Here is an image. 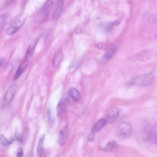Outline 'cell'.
Masks as SVG:
<instances>
[{
    "instance_id": "cell-27",
    "label": "cell",
    "mask_w": 157,
    "mask_h": 157,
    "mask_svg": "<svg viewBox=\"0 0 157 157\" xmlns=\"http://www.w3.org/2000/svg\"><path fill=\"white\" fill-rule=\"evenodd\" d=\"M14 0H6V3L7 5H10L12 4Z\"/></svg>"
},
{
    "instance_id": "cell-13",
    "label": "cell",
    "mask_w": 157,
    "mask_h": 157,
    "mask_svg": "<svg viewBox=\"0 0 157 157\" xmlns=\"http://www.w3.org/2000/svg\"><path fill=\"white\" fill-rule=\"evenodd\" d=\"M45 137V134H44L40 137L38 144L37 149V154L38 157L42 156L43 152V142Z\"/></svg>"
},
{
    "instance_id": "cell-1",
    "label": "cell",
    "mask_w": 157,
    "mask_h": 157,
    "mask_svg": "<svg viewBox=\"0 0 157 157\" xmlns=\"http://www.w3.org/2000/svg\"><path fill=\"white\" fill-rule=\"evenodd\" d=\"M132 131L131 123L129 121H123L119 124L117 128V134L120 140H125L130 137Z\"/></svg>"
},
{
    "instance_id": "cell-4",
    "label": "cell",
    "mask_w": 157,
    "mask_h": 157,
    "mask_svg": "<svg viewBox=\"0 0 157 157\" xmlns=\"http://www.w3.org/2000/svg\"><path fill=\"white\" fill-rule=\"evenodd\" d=\"M17 88V84H14L9 88L3 99V105H8L12 102L16 94Z\"/></svg>"
},
{
    "instance_id": "cell-3",
    "label": "cell",
    "mask_w": 157,
    "mask_h": 157,
    "mask_svg": "<svg viewBox=\"0 0 157 157\" xmlns=\"http://www.w3.org/2000/svg\"><path fill=\"white\" fill-rule=\"evenodd\" d=\"M25 18L22 16L15 19L10 24L6 29V33L9 35H12L17 32L21 27Z\"/></svg>"
},
{
    "instance_id": "cell-23",
    "label": "cell",
    "mask_w": 157,
    "mask_h": 157,
    "mask_svg": "<svg viewBox=\"0 0 157 157\" xmlns=\"http://www.w3.org/2000/svg\"><path fill=\"white\" fill-rule=\"evenodd\" d=\"M23 153L22 148L19 149L16 154V156L18 157H22L23 156Z\"/></svg>"
},
{
    "instance_id": "cell-5",
    "label": "cell",
    "mask_w": 157,
    "mask_h": 157,
    "mask_svg": "<svg viewBox=\"0 0 157 157\" xmlns=\"http://www.w3.org/2000/svg\"><path fill=\"white\" fill-rule=\"evenodd\" d=\"M120 113L119 108H114L108 111L106 115L105 119L106 122L112 124L117 120Z\"/></svg>"
},
{
    "instance_id": "cell-7",
    "label": "cell",
    "mask_w": 157,
    "mask_h": 157,
    "mask_svg": "<svg viewBox=\"0 0 157 157\" xmlns=\"http://www.w3.org/2000/svg\"><path fill=\"white\" fill-rule=\"evenodd\" d=\"M69 132L67 126H66L60 131L58 140L59 144L60 145H64L68 139Z\"/></svg>"
},
{
    "instance_id": "cell-16",
    "label": "cell",
    "mask_w": 157,
    "mask_h": 157,
    "mask_svg": "<svg viewBox=\"0 0 157 157\" xmlns=\"http://www.w3.org/2000/svg\"><path fill=\"white\" fill-rule=\"evenodd\" d=\"M68 93L74 101H77L79 99L80 94L77 89L74 88H71L69 91Z\"/></svg>"
},
{
    "instance_id": "cell-10",
    "label": "cell",
    "mask_w": 157,
    "mask_h": 157,
    "mask_svg": "<svg viewBox=\"0 0 157 157\" xmlns=\"http://www.w3.org/2000/svg\"><path fill=\"white\" fill-rule=\"evenodd\" d=\"M64 1V0H58L55 7L53 14V18L54 20H57L60 17L62 13Z\"/></svg>"
},
{
    "instance_id": "cell-15",
    "label": "cell",
    "mask_w": 157,
    "mask_h": 157,
    "mask_svg": "<svg viewBox=\"0 0 157 157\" xmlns=\"http://www.w3.org/2000/svg\"><path fill=\"white\" fill-rule=\"evenodd\" d=\"M106 123V121L105 119L99 120L94 125L93 131L95 132L101 130L105 125Z\"/></svg>"
},
{
    "instance_id": "cell-6",
    "label": "cell",
    "mask_w": 157,
    "mask_h": 157,
    "mask_svg": "<svg viewBox=\"0 0 157 157\" xmlns=\"http://www.w3.org/2000/svg\"><path fill=\"white\" fill-rule=\"evenodd\" d=\"M68 93L65 94L59 102L56 108V112L58 116L61 115L64 112L69 101Z\"/></svg>"
},
{
    "instance_id": "cell-12",
    "label": "cell",
    "mask_w": 157,
    "mask_h": 157,
    "mask_svg": "<svg viewBox=\"0 0 157 157\" xmlns=\"http://www.w3.org/2000/svg\"><path fill=\"white\" fill-rule=\"evenodd\" d=\"M38 41V39H35L29 45L27 52L26 58L27 59L29 60L32 56Z\"/></svg>"
},
{
    "instance_id": "cell-29",
    "label": "cell",
    "mask_w": 157,
    "mask_h": 157,
    "mask_svg": "<svg viewBox=\"0 0 157 157\" xmlns=\"http://www.w3.org/2000/svg\"><path fill=\"white\" fill-rule=\"evenodd\" d=\"M97 47L99 49L102 48L103 47V44L102 43H99L97 44Z\"/></svg>"
},
{
    "instance_id": "cell-11",
    "label": "cell",
    "mask_w": 157,
    "mask_h": 157,
    "mask_svg": "<svg viewBox=\"0 0 157 157\" xmlns=\"http://www.w3.org/2000/svg\"><path fill=\"white\" fill-rule=\"evenodd\" d=\"M116 50V47L111 48L105 53L102 60V63L105 64L108 61L112 58L114 55Z\"/></svg>"
},
{
    "instance_id": "cell-22",
    "label": "cell",
    "mask_w": 157,
    "mask_h": 157,
    "mask_svg": "<svg viewBox=\"0 0 157 157\" xmlns=\"http://www.w3.org/2000/svg\"><path fill=\"white\" fill-rule=\"evenodd\" d=\"M95 138V134L93 131L89 134L88 137V140L89 142H92L94 141Z\"/></svg>"
},
{
    "instance_id": "cell-8",
    "label": "cell",
    "mask_w": 157,
    "mask_h": 157,
    "mask_svg": "<svg viewBox=\"0 0 157 157\" xmlns=\"http://www.w3.org/2000/svg\"><path fill=\"white\" fill-rule=\"evenodd\" d=\"M152 53L150 51L148 50H145L136 54V58L140 61H145L149 60L151 58Z\"/></svg>"
},
{
    "instance_id": "cell-24",
    "label": "cell",
    "mask_w": 157,
    "mask_h": 157,
    "mask_svg": "<svg viewBox=\"0 0 157 157\" xmlns=\"http://www.w3.org/2000/svg\"><path fill=\"white\" fill-rule=\"evenodd\" d=\"M47 115L48 116V120L49 121V123L50 124H52L53 123V119L51 117V112L49 110H48L47 112Z\"/></svg>"
},
{
    "instance_id": "cell-18",
    "label": "cell",
    "mask_w": 157,
    "mask_h": 157,
    "mask_svg": "<svg viewBox=\"0 0 157 157\" xmlns=\"http://www.w3.org/2000/svg\"><path fill=\"white\" fill-rule=\"evenodd\" d=\"M1 143L4 146H7L11 144L13 141V140L9 141L8 139L5 137L3 134H2L1 136Z\"/></svg>"
},
{
    "instance_id": "cell-31",
    "label": "cell",
    "mask_w": 157,
    "mask_h": 157,
    "mask_svg": "<svg viewBox=\"0 0 157 157\" xmlns=\"http://www.w3.org/2000/svg\"><path fill=\"white\" fill-rule=\"evenodd\" d=\"M154 22L155 24H157V19L154 20Z\"/></svg>"
},
{
    "instance_id": "cell-32",
    "label": "cell",
    "mask_w": 157,
    "mask_h": 157,
    "mask_svg": "<svg viewBox=\"0 0 157 157\" xmlns=\"http://www.w3.org/2000/svg\"></svg>"
},
{
    "instance_id": "cell-2",
    "label": "cell",
    "mask_w": 157,
    "mask_h": 157,
    "mask_svg": "<svg viewBox=\"0 0 157 157\" xmlns=\"http://www.w3.org/2000/svg\"><path fill=\"white\" fill-rule=\"evenodd\" d=\"M155 77L153 73L143 75L134 78L130 82V85L135 84L139 85L144 86H148L154 83Z\"/></svg>"
},
{
    "instance_id": "cell-9",
    "label": "cell",
    "mask_w": 157,
    "mask_h": 157,
    "mask_svg": "<svg viewBox=\"0 0 157 157\" xmlns=\"http://www.w3.org/2000/svg\"><path fill=\"white\" fill-rule=\"evenodd\" d=\"M28 64V59L27 58L25 59L20 65L16 74H14V80H17L20 77L27 68Z\"/></svg>"
},
{
    "instance_id": "cell-17",
    "label": "cell",
    "mask_w": 157,
    "mask_h": 157,
    "mask_svg": "<svg viewBox=\"0 0 157 157\" xmlns=\"http://www.w3.org/2000/svg\"><path fill=\"white\" fill-rule=\"evenodd\" d=\"M62 57V53L61 51L59 52L55 55L53 60V67L58 66L61 61Z\"/></svg>"
},
{
    "instance_id": "cell-14",
    "label": "cell",
    "mask_w": 157,
    "mask_h": 157,
    "mask_svg": "<svg viewBox=\"0 0 157 157\" xmlns=\"http://www.w3.org/2000/svg\"><path fill=\"white\" fill-rule=\"evenodd\" d=\"M118 147V145L116 142L111 141L103 149L104 151L108 152L114 151Z\"/></svg>"
},
{
    "instance_id": "cell-20",
    "label": "cell",
    "mask_w": 157,
    "mask_h": 157,
    "mask_svg": "<svg viewBox=\"0 0 157 157\" xmlns=\"http://www.w3.org/2000/svg\"><path fill=\"white\" fill-rule=\"evenodd\" d=\"M53 3L52 0H47L43 7V11H46L51 5Z\"/></svg>"
},
{
    "instance_id": "cell-19",
    "label": "cell",
    "mask_w": 157,
    "mask_h": 157,
    "mask_svg": "<svg viewBox=\"0 0 157 157\" xmlns=\"http://www.w3.org/2000/svg\"><path fill=\"white\" fill-rule=\"evenodd\" d=\"M8 16V15L7 13H4L1 15L0 18V23H1V28L3 27L7 19Z\"/></svg>"
},
{
    "instance_id": "cell-28",
    "label": "cell",
    "mask_w": 157,
    "mask_h": 157,
    "mask_svg": "<svg viewBox=\"0 0 157 157\" xmlns=\"http://www.w3.org/2000/svg\"><path fill=\"white\" fill-rule=\"evenodd\" d=\"M74 63L73 61H72L69 64V67L70 68H73L74 66Z\"/></svg>"
},
{
    "instance_id": "cell-25",
    "label": "cell",
    "mask_w": 157,
    "mask_h": 157,
    "mask_svg": "<svg viewBox=\"0 0 157 157\" xmlns=\"http://www.w3.org/2000/svg\"><path fill=\"white\" fill-rule=\"evenodd\" d=\"M121 20L120 19H118L115 20L114 22H112V23L114 26H118L121 23Z\"/></svg>"
},
{
    "instance_id": "cell-21",
    "label": "cell",
    "mask_w": 157,
    "mask_h": 157,
    "mask_svg": "<svg viewBox=\"0 0 157 157\" xmlns=\"http://www.w3.org/2000/svg\"><path fill=\"white\" fill-rule=\"evenodd\" d=\"M14 139L17 140L20 143L22 142L23 138L22 134L21 133H16L14 135Z\"/></svg>"
},
{
    "instance_id": "cell-26",
    "label": "cell",
    "mask_w": 157,
    "mask_h": 157,
    "mask_svg": "<svg viewBox=\"0 0 157 157\" xmlns=\"http://www.w3.org/2000/svg\"><path fill=\"white\" fill-rule=\"evenodd\" d=\"M75 34L78 35L82 34V31L80 28H78L75 29Z\"/></svg>"
},
{
    "instance_id": "cell-30",
    "label": "cell",
    "mask_w": 157,
    "mask_h": 157,
    "mask_svg": "<svg viewBox=\"0 0 157 157\" xmlns=\"http://www.w3.org/2000/svg\"><path fill=\"white\" fill-rule=\"evenodd\" d=\"M0 63H1V67L4 63V59L3 58H1V60H0Z\"/></svg>"
}]
</instances>
